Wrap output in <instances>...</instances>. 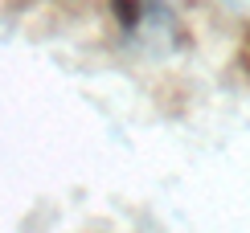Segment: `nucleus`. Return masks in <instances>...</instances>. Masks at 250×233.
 <instances>
[]
</instances>
